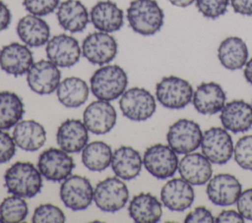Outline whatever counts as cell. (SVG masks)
Here are the masks:
<instances>
[{"mask_svg": "<svg viewBox=\"0 0 252 223\" xmlns=\"http://www.w3.org/2000/svg\"><path fill=\"white\" fill-rule=\"evenodd\" d=\"M42 175L31 162H16L4 175L5 187L9 194L22 197H33L41 190Z\"/></svg>", "mask_w": 252, "mask_h": 223, "instance_id": "6da1fadb", "label": "cell"}, {"mask_svg": "<svg viewBox=\"0 0 252 223\" xmlns=\"http://www.w3.org/2000/svg\"><path fill=\"white\" fill-rule=\"evenodd\" d=\"M127 20L135 32L150 36L163 26L164 13L156 0H133L127 9Z\"/></svg>", "mask_w": 252, "mask_h": 223, "instance_id": "7a4b0ae2", "label": "cell"}, {"mask_svg": "<svg viewBox=\"0 0 252 223\" xmlns=\"http://www.w3.org/2000/svg\"><path fill=\"white\" fill-rule=\"evenodd\" d=\"M93 94L100 100L112 101L121 96L128 84L126 72L118 65H106L97 69L90 79Z\"/></svg>", "mask_w": 252, "mask_h": 223, "instance_id": "3957f363", "label": "cell"}, {"mask_svg": "<svg viewBox=\"0 0 252 223\" xmlns=\"http://www.w3.org/2000/svg\"><path fill=\"white\" fill-rule=\"evenodd\" d=\"M193 88L190 83L175 76L162 78L156 85L158 101L168 109H183L193 97Z\"/></svg>", "mask_w": 252, "mask_h": 223, "instance_id": "277c9868", "label": "cell"}, {"mask_svg": "<svg viewBox=\"0 0 252 223\" xmlns=\"http://www.w3.org/2000/svg\"><path fill=\"white\" fill-rule=\"evenodd\" d=\"M122 114L132 121H146L156 112L154 95L143 87H131L124 91L119 100Z\"/></svg>", "mask_w": 252, "mask_h": 223, "instance_id": "5b68a950", "label": "cell"}, {"mask_svg": "<svg viewBox=\"0 0 252 223\" xmlns=\"http://www.w3.org/2000/svg\"><path fill=\"white\" fill-rule=\"evenodd\" d=\"M176 152L162 143L154 144L146 149L143 164L147 171L157 179L164 180L172 177L178 169Z\"/></svg>", "mask_w": 252, "mask_h": 223, "instance_id": "8992f818", "label": "cell"}, {"mask_svg": "<svg viewBox=\"0 0 252 223\" xmlns=\"http://www.w3.org/2000/svg\"><path fill=\"white\" fill-rule=\"evenodd\" d=\"M129 198V192L122 180L108 177L98 182L94 190V201L104 212H116L123 208Z\"/></svg>", "mask_w": 252, "mask_h": 223, "instance_id": "52a82bcc", "label": "cell"}, {"mask_svg": "<svg viewBox=\"0 0 252 223\" xmlns=\"http://www.w3.org/2000/svg\"><path fill=\"white\" fill-rule=\"evenodd\" d=\"M203 133L200 126L189 119H180L172 124L166 134L168 145L178 154L195 151L200 145Z\"/></svg>", "mask_w": 252, "mask_h": 223, "instance_id": "ba28073f", "label": "cell"}, {"mask_svg": "<svg viewBox=\"0 0 252 223\" xmlns=\"http://www.w3.org/2000/svg\"><path fill=\"white\" fill-rule=\"evenodd\" d=\"M59 195L67 208L74 211L85 210L94 199V189L86 177L70 175L63 180Z\"/></svg>", "mask_w": 252, "mask_h": 223, "instance_id": "9c48e42d", "label": "cell"}, {"mask_svg": "<svg viewBox=\"0 0 252 223\" xmlns=\"http://www.w3.org/2000/svg\"><path fill=\"white\" fill-rule=\"evenodd\" d=\"M233 142L227 130L213 127L205 131L201 140L202 153L215 164H225L233 154Z\"/></svg>", "mask_w": 252, "mask_h": 223, "instance_id": "30bf717a", "label": "cell"}, {"mask_svg": "<svg viewBox=\"0 0 252 223\" xmlns=\"http://www.w3.org/2000/svg\"><path fill=\"white\" fill-rule=\"evenodd\" d=\"M81 49L83 56L90 63L103 66L115 58L118 45L115 38L109 33L95 31L85 37Z\"/></svg>", "mask_w": 252, "mask_h": 223, "instance_id": "8fae6325", "label": "cell"}, {"mask_svg": "<svg viewBox=\"0 0 252 223\" xmlns=\"http://www.w3.org/2000/svg\"><path fill=\"white\" fill-rule=\"evenodd\" d=\"M75 167L71 155L61 148L50 147L40 153L37 168L48 181L60 182L69 177Z\"/></svg>", "mask_w": 252, "mask_h": 223, "instance_id": "7c38bea8", "label": "cell"}, {"mask_svg": "<svg viewBox=\"0 0 252 223\" xmlns=\"http://www.w3.org/2000/svg\"><path fill=\"white\" fill-rule=\"evenodd\" d=\"M45 51L48 60L60 68L73 67L78 63L82 54L78 40L65 33H60L49 38Z\"/></svg>", "mask_w": 252, "mask_h": 223, "instance_id": "4fadbf2b", "label": "cell"}, {"mask_svg": "<svg viewBox=\"0 0 252 223\" xmlns=\"http://www.w3.org/2000/svg\"><path fill=\"white\" fill-rule=\"evenodd\" d=\"M61 79L58 67L49 60H39L33 63L27 73V83L30 88L40 95L54 92Z\"/></svg>", "mask_w": 252, "mask_h": 223, "instance_id": "5bb4252c", "label": "cell"}, {"mask_svg": "<svg viewBox=\"0 0 252 223\" xmlns=\"http://www.w3.org/2000/svg\"><path fill=\"white\" fill-rule=\"evenodd\" d=\"M241 190V184L236 177L231 174L220 173L209 180L206 193L214 204L227 206L237 201Z\"/></svg>", "mask_w": 252, "mask_h": 223, "instance_id": "9a60e30c", "label": "cell"}, {"mask_svg": "<svg viewBox=\"0 0 252 223\" xmlns=\"http://www.w3.org/2000/svg\"><path fill=\"white\" fill-rule=\"evenodd\" d=\"M116 118V111L109 101L100 99L91 102L83 114L85 126L94 135L110 132L115 126Z\"/></svg>", "mask_w": 252, "mask_h": 223, "instance_id": "2e32d148", "label": "cell"}, {"mask_svg": "<svg viewBox=\"0 0 252 223\" xmlns=\"http://www.w3.org/2000/svg\"><path fill=\"white\" fill-rule=\"evenodd\" d=\"M32 64V53L26 44L12 42L0 49V68L9 75L23 76Z\"/></svg>", "mask_w": 252, "mask_h": 223, "instance_id": "e0dca14e", "label": "cell"}, {"mask_svg": "<svg viewBox=\"0 0 252 223\" xmlns=\"http://www.w3.org/2000/svg\"><path fill=\"white\" fill-rule=\"evenodd\" d=\"M194 198V189L184 179H170L160 191L162 204L171 211L186 210L192 205Z\"/></svg>", "mask_w": 252, "mask_h": 223, "instance_id": "ac0fdd59", "label": "cell"}, {"mask_svg": "<svg viewBox=\"0 0 252 223\" xmlns=\"http://www.w3.org/2000/svg\"><path fill=\"white\" fill-rule=\"evenodd\" d=\"M220 120L229 132H247L252 128V105L241 99L231 100L220 110Z\"/></svg>", "mask_w": 252, "mask_h": 223, "instance_id": "d6986e66", "label": "cell"}, {"mask_svg": "<svg viewBox=\"0 0 252 223\" xmlns=\"http://www.w3.org/2000/svg\"><path fill=\"white\" fill-rule=\"evenodd\" d=\"M178 171L182 179L193 186H202L212 178L211 161L203 154L190 152L178 162Z\"/></svg>", "mask_w": 252, "mask_h": 223, "instance_id": "ffe728a7", "label": "cell"}, {"mask_svg": "<svg viewBox=\"0 0 252 223\" xmlns=\"http://www.w3.org/2000/svg\"><path fill=\"white\" fill-rule=\"evenodd\" d=\"M90 19L98 31L107 33L119 30L124 25L123 11L110 0L95 3L91 9Z\"/></svg>", "mask_w": 252, "mask_h": 223, "instance_id": "44dd1931", "label": "cell"}, {"mask_svg": "<svg viewBox=\"0 0 252 223\" xmlns=\"http://www.w3.org/2000/svg\"><path fill=\"white\" fill-rule=\"evenodd\" d=\"M88 139L89 130L81 120L67 119L57 129V144L68 153H77L83 150Z\"/></svg>", "mask_w": 252, "mask_h": 223, "instance_id": "7402d4cb", "label": "cell"}, {"mask_svg": "<svg viewBox=\"0 0 252 223\" xmlns=\"http://www.w3.org/2000/svg\"><path fill=\"white\" fill-rule=\"evenodd\" d=\"M225 92L214 82L200 84L193 92L192 102L195 109L203 115H213L220 112L225 104Z\"/></svg>", "mask_w": 252, "mask_h": 223, "instance_id": "603a6c76", "label": "cell"}, {"mask_svg": "<svg viewBox=\"0 0 252 223\" xmlns=\"http://www.w3.org/2000/svg\"><path fill=\"white\" fill-rule=\"evenodd\" d=\"M56 17L60 27L72 33L83 31L90 21V14L80 0H65L57 8Z\"/></svg>", "mask_w": 252, "mask_h": 223, "instance_id": "cb8c5ba5", "label": "cell"}, {"mask_svg": "<svg viewBox=\"0 0 252 223\" xmlns=\"http://www.w3.org/2000/svg\"><path fill=\"white\" fill-rule=\"evenodd\" d=\"M16 29L20 39L30 47H40L46 44L50 37L48 24L40 17L32 14L20 19Z\"/></svg>", "mask_w": 252, "mask_h": 223, "instance_id": "d4e9b609", "label": "cell"}, {"mask_svg": "<svg viewBox=\"0 0 252 223\" xmlns=\"http://www.w3.org/2000/svg\"><path fill=\"white\" fill-rule=\"evenodd\" d=\"M13 139L21 149L35 151L45 143L46 132L44 127L34 120L20 121L14 128Z\"/></svg>", "mask_w": 252, "mask_h": 223, "instance_id": "484cf974", "label": "cell"}, {"mask_svg": "<svg viewBox=\"0 0 252 223\" xmlns=\"http://www.w3.org/2000/svg\"><path fill=\"white\" fill-rule=\"evenodd\" d=\"M130 217L137 223H156L162 215V207L159 200L150 193L136 195L128 207Z\"/></svg>", "mask_w": 252, "mask_h": 223, "instance_id": "4316f807", "label": "cell"}, {"mask_svg": "<svg viewBox=\"0 0 252 223\" xmlns=\"http://www.w3.org/2000/svg\"><path fill=\"white\" fill-rule=\"evenodd\" d=\"M143 160L138 150L131 146H120L113 153L111 168L114 174L122 180L136 178L142 170Z\"/></svg>", "mask_w": 252, "mask_h": 223, "instance_id": "83f0119b", "label": "cell"}, {"mask_svg": "<svg viewBox=\"0 0 252 223\" xmlns=\"http://www.w3.org/2000/svg\"><path fill=\"white\" fill-rule=\"evenodd\" d=\"M218 58L227 70L242 69L248 61V48L245 41L238 36L224 38L218 48Z\"/></svg>", "mask_w": 252, "mask_h": 223, "instance_id": "f1b7e54d", "label": "cell"}, {"mask_svg": "<svg viewBox=\"0 0 252 223\" xmlns=\"http://www.w3.org/2000/svg\"><path fill=\"white\" fill-rule=\"evenodd\" d=\"M56 95L61 104L67 108L82 106L89 97V86L85 81L77 77H69L60 82Z\"/></svg>", "mask_w": 252, "mask_h": 223, "instance_id": "f546056e", "label": "cell"}, {"mask_svg": "<svg viewBox=\"0 0 252 223\" xmlns=\"http://www.w3.org/2000/svg\"><path fill=\"white\" fill-rule=\"evenodd\" d=\"M25 114L21 97L12 91H0V130L16 126Z\"/></svg>", "mask_w": 252, "mask_h": 223, "instance_id": "4dcf8cb0", "label": "cell"}, {"mask_svg": "<svg viewBox=\"0 0 252 223\" xmlns=\"http://www.w3.org/2000/svg\"><path fill=\"white\" fill-rule=\"evenodd\" d=\"M111 158V147L104 141H92L87 143V145L83 148V164L91 171L101 172L105 170L110 165Z\"/></svg>", "mask_w": 252, "mask_h": 223, "instance_id": "1f68e13d", "label": "cell"}, {"mask_svg": "<svg viewBox=\"0 0 252 223\" xmlns=\"http://www.w3.org/2000/svg\"><path fill=\"white\" fill-rule=\"evenodd\" d=\"M29 214V206L24 197L10 195L0 203V217L3 222L18 223L24 221Z\"/></svg>", "mask_w": 252, "mask_h": 223, "instance_id": "d6a6232c", "label": "cell"}, {"mask_svg": "<svg viewBox=\"0 0 252 223\" xmlns=\"http://www.w3.org/2000/svg\"><path fill=\"white\" fill-rule=\"evenodd\" d=\"M233 156L242 169L252 171V135L244 136L237 140L233 148Z\"/></svg>", "mask_w": 252, "mask_h": 223, "instance_id": "836d02e7", "label": "cell"}, {"mask_svg": "<svg viewBox=\"0 0 252 223\" xmlns=\"http://www.w3.org/2000/svg\"><path fill=\"white\" fill-rule=\"evenodd\" d=\"M32 221L34 223H63L65 222V214L58 206L43 203L34 209Z\"/></svg>", "mask_w": 252, "mask_h": 223, "instance_id": "e575fe53", "label": "cell"}, {"mask_svg": "<svg viewBox=\"0 0 252 223\" xmlns=\"http://www.w3.org/2000/svg\"><path fill=\"white\" fill-rule=\"evenodd\" d=\"M198 11L208 19H217L227 11L230 0H195Z\"/></svg>", "mask_w": 252, "mask_h": 223, "instance_id": "d590c367", "label": "cell"}, {"mask_svg": "<svg viewBox=\"0 0 252 223\" xmlns=\"http://www.w3.org/2000/svg\"><path fill=\"white\" fill-rule=\"evenodd\" d=\"M59 2L60 0H23V5L30 14L42 17L53 13Z\"/></svg>", "mask_w": 252, "mask_h": 223, "instance_id": "8d00e7d4", "label": "cell"}, {"mask_svg": "<svg viewBox=\"0 0 252 223\" xmlns=\"http://www.w3.org/2000/svg\"><path fill=\"white\" fill-rule=\"evenodd\" d=\"M16 153V143L9 133L0 130V164L9 162Z\"/></svg>", "mask_w": 252, "mask_h": 223, "instance_id": "74e56055", "label": "cell"}, {"mask_svg": "<svg viewBox=\"0 0 252 223\" xmlns=\"http://www.w3.org/2000/svg\"><path fill=\"white\" fill-rule=\"evenodd\" d=\"M237 210L243 218L252 220V188L241 192L237 201Z\"/></svg>", "mask_w": 252, "mask_h": 223, "instance_id": "f35d334b", "label": "cell"}, {"mask_svg": "<svg viewBox=\"0 0 252 223\" xmlns=\"http://www.w3.org/2000/svg\"><path fill=\"white\" fill-rule=\"evenodd\" d=\"M185 223H212L215 217L212 212L205 206H198L189 212L184 220Z\"/></svg>", "mask_w": 252, "mask_h": 223, "instance_id": "ab89813d", "label": "cell"}, {"mask_svg": "<svg viewBox=\"0 0 252 223\" xmlns=\"http://www.w3.org/2000/svg\"><path fill=\"white\" fill-rule=\"evenodd\" d=\"M215 222L217 223H227V222H233V223H243L244 218L239 212H236L233 209L228 210H222L216 218Z\"/></svg>", "mask_w": 252, "mask_h": 223, "instance_id": "60d3db41", "label": "cell"}, {"mask_svg": "<svg viewBox=\"0 0 252 223\" xmlns=\"http://www.w3.org/2000/svg\"><path fill=\"white\" fill-rule=\"evenodd\" d=\"M233 11L242 16H252V0H230Z\"/></svg>", "mask_w": 252, "mask_h": 223, "instance_id": "b9f144b4", "label": "cell"}, {"mask_svg": "<svg viewBox=\"0 0 252 223\" xmlns=\"http://www.w3.org/2000/svg\"><path fill=\"white\" fill-rule=\"evenodd\" d=\"M12 21V14L8 6L0 1V32L8 28Z\"/></svg>", "mask_w": 252, "mask_h": 223, "instance_id": "7bdbcfd3", "label": "cell"}, {"mask_svg": "<svg viewBox=\"0 0 252 223\" xmlns=\"http://www.w3.org/2000/svg\"><path fill=\"white\" fill-rule=\"evenodd\" d=\"M243 75H244L245 80H246L250 84H252V58L249 59V60L246 62L245 67H244V71H243Z\"/></svg>", "mask_w": 252, "mask_h": 223, "instance_id": "ee69618b", "label": "cell"}, {"mask_svg": "<svg viewBox=\"0 0 252 223\" xmlns=\"http://www.w3.org/2000/svg\"><path fill=\"white\" fill-rule=\"evenodd\" d=\"M173 6L180 7V8H185L190 6L195 2V0H168Z\"/></svg>", "mask_w": 252, "mask_h": 223, "instance_id": "f6af8a7d", "label": "cell"}, {"mask_svg": "<svg viewBox=\"0 0 252 223\" xmlns=\"http://www.w3.org/2000/svg\"><path fill=\"white\" fill-rule=\"evenodd\" d=\"M0 222H3V220H2V218L0 217Z\"/></svg>", "mask_w": 252, "mask_h": 223, "instance_id": "bcb514c9", "label": "cell"}]
</instances>
